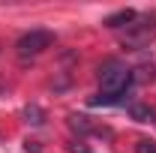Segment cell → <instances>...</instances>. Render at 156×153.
<instances>
[{"instance_id":"cell-1","label":"cell","mask_w":156,"mask_h":153,"mask_svg":"<svg viewBox=\"0 0 156 153\" xmlns=\"http://www.w3.org/2000/svg\"><path fill=\"white\" fill-rule=\"evenodd\" d=\"M99 81H102V93H126L129 84L135 81V72L117 60H105L99 66Z\"/></svg>"},{"instance_id":"cell-6","label":"cell","mask_w":156,"mask_h":153,"mask_svg":"<svg viewBox=\"0 0 156 153\" xmlns=\"http://www.w3.org/2000/svg\"><path fill=\"white\" fill-rule=\"evenodd\" d=\"M21 117H24V123H30V126H42V123H45V111H42L39 105H24Z\"/></svg>"},{"instance_id":"cell-7","label":"cell","mask_w":156,"mask_h":153,"mask_svg":"<svg viewBox=\"0 0 156 153\" xmlns=\"http://www.w3.org/2000/svg\"><path fill=\"white\" fill-rule=\"evenodd\" d=\"M69 126H72L75 132H81V135H90V132H93V123H90L87 117H81V114H72V117H69Z\"/></svg>"},{"instance_id":"cell-2","label":"cell","mask_w":156,"mask_h":153,"mask_svg":"<svg viewBox=\"0 0 156 153\" xmlns=\"http://www.w3.org/2000/svg\"><path fill=\"white\" fill-rule=\"evenodd\" d=\"M54 45V33L51 30H27L21 33L18 42H15V51H18L21 60H30V57H39L45 48Z\"/></svg>"},{"instance_id":"cell-8","label":"cell","mask_w":156,"mask_h":153,"mask_svg":"<svg viewBox=\"0 0 156 153\" xmlns=\"http://www.w3.org/2000/svg\"><path fill=\"white\" fill-rule=\"evenodd\" d=\"M135 153H156V141H150V138H141L135 144Z\"/></svg>"},{"instance_id":"cell-4","label":"cell","mask_w":156,"mask_h":153,"mask_svg":"<svg viewBox=\"0 0 156 153\" xmlns=\"http://www.w3.org/2000/svg\"><path fill=\"white\" fill-rule=\"evenodd\" d=\"M90 105H129V90L126 93H99L90 99Z\"/></svg>"},{"instance_id":"cell-5","label":"cell","mask_w":156,"mask_h":153,"mask_svg":"<svg viewBox=\"0 0 156 153\" xmlns=\"http://www.w3.org/2000/svg\"><path fill=\"white\" fill-rule=\"evenodd\" d=\"M129 117H132V120H138V123H150V120H156V111L150 108V105L129 102Z\"/></svg>"},{"instance_id":"cell-9","label":"cell","mask_w":156,"mask_h":153,"mask_svg":"<svg viewBox=\"0 0 156 153\" xmlns=\"http://www.w3.org/2000/svg\"><path fill=\"white\" fill-rule=\"evenodd\" d=\"M24 147H27V153H39V144H36V141H27Z\"/></svg>"},{"instance_id":"cell-3","label":"cell","mask_w":156,"mask_h":153,"mask_svg":"<svg viewBox=\"0 0 156 153\" xmlns=\"http://www.w3.org/2000/svg\"><path fill=\"white\" fill-rule=\"evenodd\" d=\"M135 18H138L135 9H117V12H111L102 24H105V27H111V30H117V27H129Z\"/></svg>"}]
</instances>
